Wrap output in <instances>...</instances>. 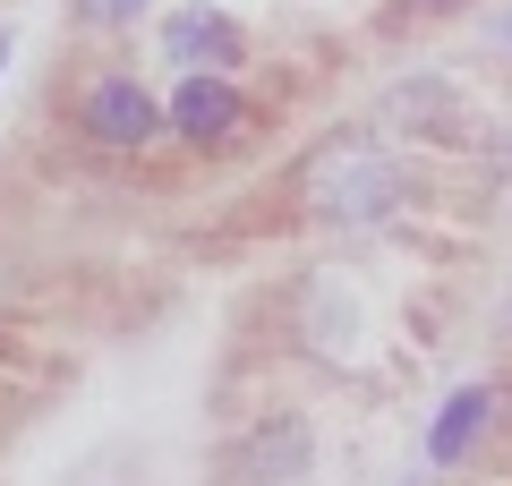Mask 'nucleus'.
Instances as JSON below:
<instances>
[{
  "label": "nucleus",
  "mask_w": 512,
  "mask_h": 486,
  "mask_svg": "<svg viewBox=\"0 0 512 486\" xmlns=\"http://www.w3.org/2000/svg\"><path fill=\"white\" fill-rule=\"evenodd\" d=\"M77 137L103 145V154H146V145H163V103H154V86H137L128 69H103L77 86Z\"/></svg>",
  "instance_id": "2"
},
{
  "label": "nucleus",
  "mask_w": 512,
  "mask_h": 486,
  "mask_svg": "<svg viewBox=\"0 0 512 486\" xmlns=\"http://www.w3.org/2000/svg\"><path fill=\"white\" fill-rule=\"evenodd\" d=\"M410 9H453V0H410Z\"/></svg>",
  "instance_id": "8"
},
{
  "label": "nucleus",
  "mask_w": 512,
  "mask_h": 486,
  "mask_svg": "<svg viewBox=\"0 0 512 486\" xmlns=\"http://www.w3.org/2000/svg\"><path fill=\"white\" fill-rule=\"evenodd\" d=\"M487 435H495V384H453L444 410H436V427H427V461H436V469H461Z\"/></svg>",
  "instance_id": "6"
},
{
  "label": "nucleus",
  "mask_w": 512,
  "mask_h": 486,
  "mask_svg": "<svg viewBox=\"0 0 512 486\" xmlns=\"http://www.w3.org/2000/svg\"><path fill=\"white\" fill-rule=\"evenodd\" d=\"M154 52H163L171 69H222V77H231L239 60H248V26H239L231 9L188 0V9H171V18L154 26Z\"/></svg>",
  "instance_id": "4"
},
{
  "label": "nucleus",
  "mask_w": 512,
  "mask_h": 486,
  "mask_svg": "<svg viewBox=\"0 0 512 486\" xmlns=\"http://www.w3.org/2000/svg\"><path fill=\"white\" fill-rule=\"evenodd\" d=\"M239 461H248V486H299V478H308V461H316L308 418H299V410H274L248 444H239Z\"/></svg>",
  "instance_id": "5"
},
{
  "label": "nucleus",
  "mask_w": 512,
  "mask_h": 486,
  "mask_svg": "<svg viewBox=\"0 0 512 486\" xmlns=\"http://www.w3.org/2000/svg\"><path fill=\"white\" fill-rule=\"evenodd\" d=\"M163 137L197 145V154H222V145L248 137V94L222 69H180V94L163 103Z\"/></svg>",
  "instance_id": "3"
},
{
  "label": "nucleus",
  "mask_w": 512,
  "mask_h": 486,
  "mask_svg": "<svg viewBox=\"0 0 512 486\" xmlns=\"http://www.w3.org/2000/svg\"><path fill=\"white\" fill-rule=\"evenodd\" d=\"M504 333H512V307H504Z\"/></svg>",
  "instance_id": "10"
},
{
  "label": "nucleus",
  "mask_w": 512,
  "mask_h": 486,
  "mask_svg": "<svg viewBox=\"0 0 512 486\" xmlns=\"http://www.w3.org/2000/svg\"><path fill=\"white\" fill-rule=\"evenodd\" d=\"M77 26H137L146 18V0H69Z\"/></svg>",
  "instance_id": "7"
},
{
  "label": "nucleus",
  "mask_w": 512,
  "mask_h": 486,
  "mask_svg": "<svg viewBox=\"0 0 512 486\" xmlns=\"http://www.w3.org/2000/svg\"><path fill=\"white\" fill-rule=\"evenodd\" d=\"M0 69H9V35H0Z\"/></svg>",
  "instance_id": "9"
},
{
  "label": "nucleus",
  "mask_w": 512,
  "mask_h": 486,
  "mask_svg": "<svg viewBox=\"0 0 512 486\" xmlns=\"http://www.w3.org/2000/svg\"><path fill=\"white\" fill-rule=\"evenodd\" d=\"M393 205H410V171L376 145H333V162L316 171V214L359 231V222H384Z\"/></svg>",
  "instance_id": "1"
}]
</instances>
